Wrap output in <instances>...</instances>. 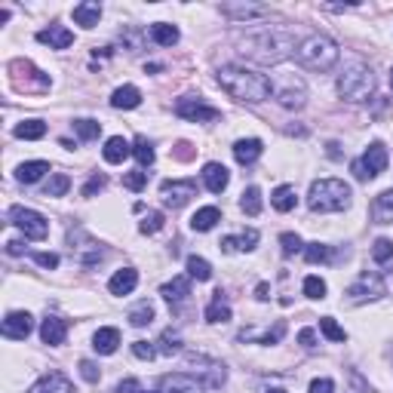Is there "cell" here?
Returning <instances> with one entry per match:
<instances>
[{"label":"cell","mask_w":393,"mask_h":393,"mask_svg":"<svg viewBox=\"0 0 393 393\" xmlns=\"http://www.w3.org/2000/svg\"><path fill=\"white\" fill-rule=\"evenodd\" d=\"M237 46H240V56L255 61V65H280V61H286L298 52L295 34L289 28L276 25L246 31V34L237 37Z\"/></svg>","instance_id":"1"},{"label":"cell","mask_w":393,"mask_h":393,"mask_svg":"<svg viewBox=\"0 0 393 393\" xmlns=\"http://www.w3.org/2000/svg\"><path fill=\"white\" fill-rule=\"evenodd\" d=\"M218 87L228 92L230 98L237 102H246V105H258V102H267L274 96V87L265 74H255L249 68H240V65H221L218 74H215Z\"/></svg>","instance_id":"2"},{"label":"cell","mask_w":393,"mask_h":393,"mask_svg":"<svg viewBox=\"0 0 393 393\" xmlns=\"http://www.w3.org/2000/svg\"><path fill=\"white\" fill-rule=\"evenodd\" d=\"M307 206L311 212H341L350 206V184H344L341 179H320L311 184L307 191Z\"/></svg>","instance_id":"3"},{"label":"cell","mask_w":393,"mask_h":393,"mask_svg":"<svg viewBox=\"0 0 393 393\" xmlns=\"http://www.w3.org/2000/svg\"><path fill=\"white\" fill-rule=\"evenodd\" d=\"M295 59L302 68H307V71H329V68H335V61H338V43L326 34H311L298 43Z\"/></svg>","instance_id":"4"},{"label":"cell","mask_w":393,"mask_h":393,"mask_svg":"<svg viewBox=\"0 0 393 393\" xmlns=\"http://www.w3.org/2000/svg\"><path fill=\"white\" fill-rule=\"evenodd\" d=\"M372 92H375V74L366 65H350L338 74V96L344 102H353V105L369 102Z\"/></svg>","instance_id":"5"},{"label":"cell","mask_w":393,"mask_h":393,"mask_svg":"<svg viewBox=\"0 0 393 393\" xmlns=\"http://www.w3.org/2000/svg\"><path fill=\"white\" fill-rule=\"evenodd\" d=\"M387 160H390L387 157V148H384L381 142H372L363 157L350 163V172L357 175L359 181H372V179H378L384 169H387Z\"/></svg>","instance_id":"6"},{"label":"cell","mask_w":393,"mask_h":393,"mask_svg":"<svg viewBox=\"0 0 393 393\" xmlns=\"http://www.w3.org/2000/svg\"><path fill=\"white\" fill-rule=\"evenodd\" d=\"M10 80H13V87L19 92H43V89H50V77H46L43 71H37L31 61H22V59L10 61Z\"/></svg>","instance_id":"7"},{"label":"cell","mask_w":393,"mask_h":393,"mask_svg":"<svg viewBox=\"0 0 393 393\" xmlns=\"http://www.w3.org/2000/svg\"><path fill=\"white\" fill-rule=\"evenodd\" d=\"M348 302L353 304H366V302H378V298L387 295V289H384V280H381V274H375V271H366V274H359L357 280L348 286Z\"/></svg>","instance_id":"8"},{"label":"cell","mask_w":393,"mask_h":393,"mask_svg":"<svg viewBox=\"0 0 393 393\" xmlns=\"http://www.w3.org/2000/svg\"><path fill=\"white\" fill-rule=\"evenodd\" d=\"M188 369L194 378H200L206 384V387H221V384L228 381V369L225 363H218V359L212 357H203V353H191L188 357Z\"/></svg>","instance_id":"9"},{"label":"cell","mask_w":393,"mask_h":393,"mask_svg":"<svg viewBox=\"0 0 393 393\" xmlns=\"http://www.w3.org/2000/svg\"><path fill=\"white\" fill-rule=\"evenodd\" d=\"M10 218H13V225L28 237V240H46V234H50V225H46V218H43L40 212H34V209H25V206H13V209H10Z\"/></svg>","instance_id":"10"},{"label":"cell","mask_w":393,"mask_h":393,"mask_svg":"<svg viewBox=\"0 0 393 393\" xmlns=\"http://www.w3.org/2000/svg\"><path fill=\"white\" fill-rule=\"evenodd\" d=\"M175 114L184 117V120H191V123H215V120L221 117L218 107L200 102V98H191V96H184V98L175 102Z\"/></svg>","instance_id":"11"},{"label":"cell","mask_w":393,"mask_h":393,"mask_svg":"<svg viewBox=\"0 0 393 393\" xmlns=\"http://www.w3.org/2000/svg\"><path fill=\"white\" fill-rule=\"evenodd\" d=\"M160 197H163L166 206H172V209H181V206L191 203V197H197V184L194 181H163L160 184Z\"/></svg>","instance_id":"12"},{"label":"cell","mask_w":393,"mask_h":393,"mask_svg":"<svg viewBox=\"0 0 393 393\" xmlns=\"http://www.w3.org/2000/svg\"><path fill=\"white\" fill-rule=\"evenodd\" d=\"M274 96H276V102H280L283 107L298 111V107H304V102H307V87H304V80H298V77H286L283 87L274 89Z\"/></svg>","instance_id":"13"},{"label":"cell","mask_w":393,"mask_h":393,"mask_svg":"<svg viewBox=\"0 0 393 393\" xmlns=\"http://www.w3.org/2000/svg\"><path fill=\"white\" fill-rule=\"evenodd\" d=\"M157 384H160V393H206V384L200 378H194L191 372L163 375Z\"/></svg>","instance_id":"14"},{"label":"cell","mask_w":393,"mask_h":393,"mask_svg":"<svg viewBox=\"0 0 393 393\" xmlns=\"http://www.w3.org/2000/svg\"><path fill=\"white\" fill-rule=\"evenodd\" d=\"M31 329H34V317H31L28 311H13L6 313L3 320V335L13 338V341H25L31 335Z\"/></svg>","instance_id":"15"},{"label":"cell","mask_w":393,"mask_h":393,"mask_svg":"<svg viewBox=\"0 0 393 393\" xmlns=\"http://www.w3.org/2000/svg\"><path fill=\"white\" fill-rule=\"evenodd\" d=\"M221 15H228V19H234V22H249V19L267 15V6H261V3H221Z\"/></svg>","instance_id":"16"},{"label":"cell","mask_w":393,"mask_h":393,"mask_svg":"<svg viewBox=\"0 0 393 393\" xmlns=\"http://www.w3.org/2000/svg\"><path fill=\"white\" fill-rule=\"evenodd\" d=\"M37 40L46 43L50 50H68V46L74 43V34L68 28H61V25H50L43 31H37Z\"/></svg>","instance_id":"17"},{"label":"cell","mask_w":393,"mask_h":393,"mask_svg":"<svg viewBox=\"0 0 393 393\" xmlns=\"http://www.w3.org/2000/svg\"><path fill=\"white\" fill-rule=\"evenodd\" d=\"M40 338L43 344H50V348H59V344H65L68 338V322L61 317H46L43 326H40Z\"/></svg>","instance_id":"18"},{"label":"cell","mask_w":393,"mask_h":393,"mask_svg":"<svg viewBox=\"0 0 393 393\" xmlns=\"http://www.w3.org/2000/svg\"><path fill=\"white\" fill-rule=\"evenodd\" d=\"M28 393H77V390L61 372H50V375H43V378L37 381Z\"/></svg>","instance_id":"19"},{"label":"cell","mask_w":393,"mask_h":393,"mask_svg":"<svg viewBox=\"0 0 393 393\" xmlns=\"http://www.w3.org/2000/svg\"><path fill=\"white\" fill-rule=\"evenodd\" d=\"M135 286H138V271H135V267H123V271H117L111 276L107 292H111V295H129Z\"/></svg>","instance_id":"20"},{"label":"cell","mask_w":393,"mask_h":393,"mask_svg":"<svg viewBox=\"0 0 393 393\" xmlns=\"http://www.w3.org/2000/svg\"><path fill=\"white\" fill-rule=\"evenodd\" d=\"M203 181H206V188H209L212 194H221V191L228 188V181H230L228 166H221V163H206V166H203Z\"/></svg>","instance_id":"21"},{"label":"cell","mask_w":393,"mask_h":393,"mask_svg":"<svg viewBox=\"0 0 393 393\" xmlns=\"http://www.w3.org/2000/svg\"><path fill=\"white\" fill-rule=\"evenodd\" d=\"M92 348L102 353V357H111V353H117V348H120V332L111 326L98 329V332L92 335Z\"/></svg>","instance_id":"22"},{"label":"cell","mask_w":393,"mask_h":393,"mask_svg":"<svg viewBox=\"0 0 393 393\" xmlns=\"http://www.w3.org/2000/svg\"><path fill=\"white\" fill-rule=\"evenodd\" d=\"M138 105H142V92H138V87L126 83V87L114 89L111 107H117V111H133V107H138Z\"/></svg>","instance_id":"23"},{"label":"cell","mask_w":393,"mask_h":393,"mask_svg":"<svg viewBox=\"0 0 393 393\" xmlns=\"http://www.w3.org/2000/svg\"><path fill=\"white\" fill-rule=\"evenodd\" d=\"M261 151H265V144H261L258 138H240V142L234 144V157H237V163H243V166L255 163L261 157Z\"/></svg>","instance_id":"24"},{"label":"cell","mask_w":393,"mask_h":393,"mask_svg":"<svg viewBox=\"0 0 393 393\" xmlns=\"http://www.w3.org/2000/svg\"><path fill=\"white\" fill-rule=\"evenodd\" d=\"M255 243H258V230L249 228L240 237H225V240H221V252H252Z\"/></svg>","instance_id":"25"},{"label":"cell","mask_w":393,"mask_h":393,"mask_svg":"<svg viewBox=\"0 0 393 393\" xmlns=\"http://www.w3.org/2000/svg\"><path fill=\"white\" fill-rule=\"evenodd\" d=\"M160 295H163L169 304H179L191 295V280L188 276H172V283H166V286L160 289Z\"/></svg>","instance_id":"26"},{"label":"cell","mask_w":393,"mask_h":393,"mask_svg":"<svg viewBox=\"0 0 393 393\" xmlns=\"http://www.w3.org/2000/svg\"><path fill=\"white\" fill-rule=\"evenodd\" d=\"M372 218L378 221V225H390V221H393V188H387L384 194L375 197V203H372Z\"/></svg>","instance_id":"27"},{"label":"cell","mask_w":393,"mask_h":393,"mask_svg":"<svg viewBox=\"0 0 393 393\" xmlns=\"http://www.w3.org/2000/svg\"><path fill=\"white\" fill-rule=\"evenodd\" d=\"M46 172H50V163H46V160H31V163H22L15 169V179L22 184H34V181H40Z\"/></svg>","instance_id":"28"},{"label":"cell","mask_w":393,"mask_h":393,"mask_svg":"<svg viewBox=\"0 0 393 393\" xmlns=\"http://www.w3.org/2000/svg\"><path fill=\"white\" fill-rule=\"evenodd\" d=\"M98 19H102V6L92 3V0H89V3H77L74 6V22L80 28H96Z\"/></svg>","instance_id":"29"},{"label":"cell","mask_w":393,"mask_h":393,"mask_svg":"<svg viewBox=\"0 0 393 393\" xmlns=\"http://www.w3.org/2000/svg\"><path fill=\"white\" fill-rule=\"evenodd\" d=\"M102 154H105L107 163H123V160L133 154V148H129V142L123 135H114V138H107V142H105V151Z\"/></svg>","instance_id":"30"},{"label":"cell","mask_w":393,"mask_h":393,"mask_svg":"<svg viewBox=\"0 0 393 393\" xmlns=\"http://www.w3.org/2000/svg\"><path fill=\"white\" fill-rule=\"evenodd\" d=\"M230 320V304H228V298H225V292H215L212 295V302L209 307H206V322H228Z\"/></svg>","instance_id":"31"},{"label":"cell","mask_w":393,"mask_h":393,"mask_svg":"<svg viewBox=\"0 0 393 393\" xmlns=\"http://www.w3.org/2000/svg\"><path fill=\"white\" fill-rule=\"evenodd\" d=\"M221 221V212L215 209V206H203V209L194 212V218H191V228L200 230V234H206V230H212L215 225Z\"/></svg>","instance_id":"32"},{"label":"cell","mask_w":393,"mask_h":393,"mask_svg":"<svg viewBox=\"0 0 393 393\" xmlns=\"http://www.w3.org/2000/svg\"><path fill=\"white\" fill-rule=\"evenodd\" d=\"M179 28L169 25V22H157V25H151V40L160 43V46H175L179 43Z\"/></svg>","instance_id":"33"},{"label":"cell","mask_w":393,"mask_h":393,"mask_svg":"<svg viewBox=\"0 0 393 393\" xmlns=\"http://www.w3.org/2000/svg\"><path fill=\"white\" fill-rule=\"evenodd\" d=\"M271 206L276 212H292L295 209V191H292L289 184H280V188L271 194Z\"/></svg>","instance_id":"34"},{"label":"cell","mask_w":393,"mask_h":393,"mask_svg":"<svg viewBox=\"0 0 393 393\" xmlns=\"http://www.w3.org/2000/svg\"><path fill=\"white\" fill-rule=\"evenodd\" d=\"M188 276L191 280H200V283L212 280V265L206 258H200V255H191L188 258Z\"/></svg>","instance_id":"35"},{"label":"cell","mask_w":393,"mask_h":393,"mask_svg":"<svg viewBox=\"0 0 393 393\" xmlns=\"http://www.w3.org/2000/svg\"><path fill=\"white\" fill-rule=\"evenodd\" d=\"M13 133H15V138H28V142H34V138L46 135V123L43 120H25V123H19Z\"/></svg>","instance_id":"36"},{"label":"cell","mask_w":393,"mask_h":393,"mask_svg":"<svg viewBox=\"0 0 393 393\" xmlns=\"http://www.w3.org/2000/svg\"><path fill=\"white\" fill-rule=\"evenodd\" d=\"M240 209H243L246 215H258V212H261V191L255 188V184L243 191V197H240Z\"/></svg>","instance_id":"37"},{"label":"cell","mask_w":393,"mask_h":393,"mask_svg":"<svg viewBox=\"0 0 393 393\" xmlns=\"http://www.w3.org/2000/svg\"><path fill=\"white\" fill-rule=\"evenodd\" d=\"M133 157H135L142 166H151V163H154V144H151L144 135H138L135 142H133Z\"/></svg>","instance_id":"38"},{"label":"cell","mask_w":393,"mask_h":393,"mask_svg":"<svg viewBox=\"0 0 393 393\" xmlns=\"http://www.w3.org/2000/svg\"><path fill=\"white\" fill-rule=\"evenodd\" d=\"M129 322H133L135 329L151 326V322H154V307H151L148 302H142L138 307H133V311H129Z\"/></svg>","instance_id":"39"},{"label":"cell","mask_w":393,"mask_h":393,"mask_svg":"<svg viewBox=\"0 0 393 393\" xmlns=\"http://www.w3.org/2000/svg\"><path fill=\"white\" fill-rule=\"evenodd\" d=\"M304 258L311 261V265H322V261L332 258V249H329L326 243H307L304 246Z\"/></svg>","instance_id":"40"},{"label":"cell","mask_w":393,"mask_h":393,"mask_svg":"<svg viewBox=\"0 0 393 393\" xmlns=\"http://www.w3.org/2000/svg\"><path fill=\"white\" fill-rule=\"evenodd\" d=\"M74 133L83 138V142H92V138H98V133H102V123H96V120H74Z\"/></svg>","instance_id":"41"},{"label":"cell","mask_w":393,"mask_h":393,"mask_svg":"<svg viewBox=\"0 0 393 393\" xmlns=\"http://www.w3.org/2000/svg\"><path fill=\"white\" fill-rule=\"evenodd\" d=\"M68 188H71V179H68V175H61V172H56V175H50V184H46L43 194L46 197H65Z\"/></svg>","instance_id":"42"},{"label":"cell","mask_w":393,"mask_h":393,"mask_svg":"<svg viewBox=\"0 0 393 393\" xmlns=\"http://www.w3.org/2000/svg\"><path fill=\"white\" fill-rule=\"evenodd\" d=\"M160 353H166V357H172V353H179L181 350V335L179 332H172V329H166L163 335H160Z\"/></svg>","instance_id":"43"},{"label":"cell","mask_w":393,"mask_h":393,"mask_svg":"<svg viewBox=\"0 0 393 393\" xmlns=\"http://www.w3.org/2000/svg\"><path fill=\"white\" fill-rule=\"evenodd\" d=\"M372 258L378 261V265H387V261H393V240H387V237H378L372 246Z\"/></svg>","instance_id":"44"},{"label":"cell","mask_w":393,"mask_h":393,"mask_svg":"<svg viewBox=\"0 0 393 393\" xmlns=\"http://www.w3.org/2000/svg\"><path fill=\"white\" fill-rule=\"evenodd\" d=\"M320 332L326 335L329 341H344V338H348V332H344V329L338 326L332 317H322V320H320Z\"/></svg>","instance_id":"45"},{"label":"cell","mask_w":393,"mask_h":393,"mask_svg":"<svg viewBox=\"0 0 393 393\" xmlns=\"http://www.w3.org/2000/svg\"><path fill=\"white\" fill-rule=\"evenodd\" d=\"M283 335H286V322H276L271 332H261V335H240V338H243V341H246V338H255L258 344H276Z\"/></svg>","instance_id":"46"},{"label":"cell","mask_w":393,"mask_h":393,"mask_svg":"<svg viewBox=\"0 0 393 393\" xmlns=\"http://www.w3.org/2000/svg\"><path fill=\"white\" fill-rule=\"evenodd\" d=\"M304 295L313 298V302H322V298H326V283H322L320 276H307L304 280Z\"/></svg>","instance_id":"47"},{"label":"cell","mask_w":393,"mask_h":393,"mask_svg":"<svg viewBox=\"0 0 393 393\" xmlns=\"http://www.w3.org/2000/svg\"><path fill=\"white\" fill-rule=\"evenodd\" d=\"M280 246H283V255H295V252H304V243L298 234H283L280 237Z\"/></svg>","instance_id":"48"},{"label":"cell","mask_w":393,"mask_h":393,"mask_svg":"<svg viewBox=\"0 0 393 393\" xmlns=\"http://www.w3.org/2000/svg\"><path fill=\"white\" fill-rule=\"evenodd\" d=\"M144 184H148V172H142V169L123 175V188H129V191H142Z\"/></svg>","instance_id":"49"},{"label":"cell","mask_w":393,"mask_h":393,"mask_svg":"<svg viewBox=\"0 0 393 393\" xmlns=\"http://www.w3.org/2000/svg\"><path fill=\"white\" fill-rule=\"evenodd\" d=\"M160 228H163V215H160V212H148V215H144V221L138 225L142 234H157Z\"/></svg>","instance_id":"50"},{"label":"cell","mask_w":393,"mask_h":393,"mask_svg":"<svg viewBox=\"0 0 393 393\" xmlns=\"http://www.w3.org/2000/svg\"><path fill=\"white\" fill-rule=\"evenodd\" d=\"M34 261L40 267H50V271H56V267H59V255H56V252H34Z\"/></svg>","instance_id":"51"},{"label":"cell","mask_w":393,"mask_h":393,"mask_svg":"<svg viewBox=\"0 0 393 393\" xmlns=\"http://www.w3.org/2000/svg\"><path fill=\"white\" fill-rule=\"evenodd\" d=\"M80 375H83V378H87L89 384H96L98 378H102V372H98V366H96V363H89V359H83V363H80Z\"/></svg>","instance_id":"52"},{"label":"cell","mask_w":393,"mask_h":393,"mask_svg":"<svg viewBox=\"0 0 393 393\" xmlns=\"http://www.w3.org/2000/svg\"><path fill=\"white\" fill-rule=\"evenodd\" d=\"M311 393H335V381L332 378H313Z\"/></svg>","instance_id":"53"},{"label":"cell","mask_w":393,"mask_h":393,"mask_svg":"<svg viewBox=\"0 0 393 393\" xmlns=\"http://www.w3.org/2000/svg\"><path fill=\"white\" fill-rule=\"evenodd\" d=\"M102 188H105V175H92L87 181V188H83V197H96Z\"/></svg>","instance_id":"54"},{"label":"cell","mask_w":393,"mask_h":393,"mask_svg":"<svg viewBox=\"0 0 393 393\" xmlns=\"http://www.w3.org/2000/svg\"><path fill=\"white\" fill-rule=\"evenodd\" d=\"M133 353H135L138 359H154V353H157V350H154V344H148V341H135L133 344Z\"/></svg>","instance_id":"55"},{"label":"cell","mask_w":393,"mask_h":393,"mask_svg":"<svg viewBox=\"0 0 393 393\" xmlns=\"http://www.w3.org/2000/svg\"><path fill=\"white\" fill-rule=\"evenodd\" d=\"M298 341H302V348H317V335H313V329H302V332H298Z\"/></svg>","instance_id":"56"},{"label":"cell","mask_w":393,"mask_h":393,"mask_svg":"<svg viewBox=\"0 0 393 393\" xmlns=\"http://www.w3.org/2000/svg\"><path fill=\"white\" fill-rule=\"evenodd\" d=\"M114 393H142V384H138L135 378H126V381L117 384V390H114Z\"/></svg>","instance_id":"57"},{"label":"cell","mask_w":393,"mask_h":393,"mask_svg":"<svg viewBox=\"0 0 393 393\" xmlns=\"http://www.w3.org/2000/svg\"><path fill=\"white\" fill-rule=\"evenodd\" d=\"M175 157H179V160H191V144H188V142H179V144H175Z\"/></svg>","instance_id":"58"},{"label":"cell","mask_w":393,"mask_h":393,"mask_svg":"<svg viewBox=\"0 0 393 393\" xmlns=\"http://www.w3.org/2000/svg\"><path fill=\"white\" fill-rule=\"evenodd\" d=\"M6 252H10V255H22V252H25V243L10 240V243H6Z\"/></svg>","instance_id":"59"},{"label":"cell","mask_w":393,"mask_h":393,"mask_svg":"<svg viewBox=\"0 0 393 393\" xmlns=\"http://www.w3.org/2000/svg\"><path fill=\"white\" fill-rule=\"evenodd\" d=\"M267 292H271V286H267V283H258L255 298H258V302H267V298H271V295H267Z\"/></svg>","instance_id":"60"},{"label":"cell","mask_w":393,"mask_h":393,"mask_svg":"<svg viewBox=\"0 0 393 393\" xmlns=\"http://www.w3.org/2000/svg\"><path fill=\"white\" fill-rule=\"evenodd\" d=\"M267 393H286V390H280V387H276V390H267Z\"/></svg>","instance_id":"61"},{"label":"cell","mask_w":393,"mask_h":393,"mask_svg":"<svg viewBox=\"0 0 393 393\" xmlns=\"http://www.w3.org/2000/svg\"><path fill=\"white\" fill-rule=\"evenodd\" d=\"M390 87H393V68H390Z\"/></svg>","instance_id":"62"}]
</instances>
